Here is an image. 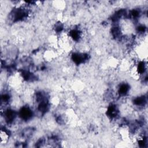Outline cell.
Here are the masks:
<instances>
[{
	"mask_svg": "<svg viewBox=\"0 0 148 148\" xmlns=\"http://www.w3.org/2000/svg\"><path fill=\"white\" fill-rule=\"evenodd\" d=\"M0 139L1 145L6 144L8 142L9 139V134L5 129L1 128L0 132Z\"/></svg>",
	"mask_w": 148,
	"mask_h": 148,
	"instance_id": "6da1fadb",
	"label": "cell"
}]
</instances>
